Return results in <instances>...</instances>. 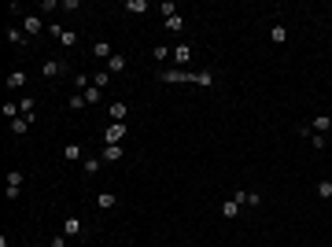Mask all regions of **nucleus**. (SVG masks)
Here are the masks:
<instances>
[{
  "label": "nucleus",
  "mask_w": 332,
  "mask_h": 247,
  "mask_svg": "<svg viewBox=\"0 0 332 247\" xmlns=\"http://www.w3.org/2000/svg\"><path fill=\"white\" fill-rule=\"evenodd\" d=\"M236 214H240V203H236V199L222 203V218H236Z\"/></svg>",
  "instance_id": "20"
},
{
  "label": "nucleus",
  "mask_w": 332,
  "mask_h": 247,
  "mask_svg": "<svg viewBox=\"0 0 332 247\" xmlns=\"http://www.w3.org/2000/svg\"><path fill=\"white\" fill-rule=\"evenodd\" d=\"M92 85H96V89H107V85H111V74H107V70H96V78H92Z\"/></svg>",
  "instance_id": "25"
},
{
  "label": "nucleus",
  "mask_w": 332,
  "mask_h": 247,
  "mask_svg": "<svg viewBox=\"0 0 332 247\" xmlns=\"http://www.w3.org/2000/svg\"><path fill=\"white\" fill-rule=\"evenodd\" d=\"M56 8H63L59 0H41V11H56Z\"/></svg>",
  "instance_id": "32"
},
{
  "label": "nucleus",
  "mask_w": 332,
  "mask_h": 247,
  "mask_svg": "<svg viewBox=\"0 0 332 247\" xmlns=\"http://www.w3.org/2000/svg\"><path fill=\"white\" fill-rule=\"evenodd\" d=\"M118 70H125V56L122 52H115V56L107 59V74H118Z\"/></svg>",
  "instance_id": "11"
},
{
  "label": "nucleus",
  "mask_w": 332,
  "mask_h": 247,
  "mask_svg": "<svg viewBox=\"0 0 332 247\" xmlns=\"http://www.w3.org/2000/svg\"><path fill=\"white\" fill-rule=\"evenodd\" d=\"M270 37H273V44H284V41H288V30H284L281 22H273V30H270Z\"/></svg>",
  "instance_id": "15"
},
{
  "label": "nucleus",
  "mask_w": 332,
  "mask_h": 247,
  "mask_svg": "<svg viewBox=\"0 0 332 247\" xmlns=\"http://www.w3.org/2000/svg\"><path fill=\"white\" fill-rule=\"evenodd\" d=\"M192 74H196V70H159V78H163V82H170V85L192 82Z\"/></svg>",
  "instance_id": "1"
},
{
  "label": "nucleus",
  "mask_w": 332,
  "mask_h": 247,
  "mask_svg": "<svg viewBox=\"0 0 332 247\" xmlns=\"http://www.w3.org/2000/svg\"><path fill=\"white\" fill-rule=\"evenodd\" d=\"M8 129L15 133V137H22V133H30V118H22V115H19L15 122H8Z\"/></svg>",
  "instance_id": "12"
},
{
  "label": "nucleus",
  "mask_w": 332,
  "mask_h": 247,
  "mask_svg": "<svg viewBox=\"0 0 332 247\" xmlns=\"http://www.w3.org/2000/svg\"><path fill=\"white\" fill-rule=\"evenodd\" d=\"M8 41L22 48V44H26V33H22V30H15V26H8Z\"/></svg>",
  "instance_id": "21"
},
{
  "label": "nucleus",
  "mask_w": 332,
  "mask_h": 247,
  "mask_svg": "<svg viewBox=\"0 0 332 247\" xmlns=\"http://www.w3.org/2000/svg\"><path fill=\"white\" fill-rule=\"evenodd\" d=\"M174 59L181 63V70H185V66H188V59H192V48H188V44H177V48H174Z\"/></svg>",
  "instance_id": "13"
},
{
  "label": "nucleus",
  "mask_w": 332,
  "mask_h": 247,
  "mask_svg": "<svg viewBox=\"0 0 332 247\" xmlns=\"http://www.w3.org/2000/svg\"><path fill=\"white\" fill-rule=\"evenodd\" d=\"M22 85H26V70H11V74H8V89L19 92Z\"/></svg>",
  "instance_id": "8"
},
{
  "label": "nucleus",
  "mask_w": 332,
  "mask_h": 247,
  "mask_svg": "<svg viewBox=\"0 0 332 247\" xmlns=\"http://www.w3.org/2000/svg\"><path fill=\"white\" fill-rule=\"evenodd\" d=\"M92 56H96V59H111V56H115L111 41H96V44H92Z\"/></svg>",
  "instance_id": "7"
},
{
  "label": "nucleus",
  "mask_w": 332,
  "mask_h": 247,
  "mask_svg": "<svg viewBox=\"0 0 332 247\" xmlns=\"http://www.w3.org/2000/svg\"><path fill=\"white\" fill-rule=\"evenodd\" d=\"M63 236H82V218H66L63 222Z\"/></svg>",
  "instance_id": "9"
},
{
  "label": "nucleus",
  "mask_w": 332,
  "mask_h": 247,
  "mask_svg": "<svg viewBox=\"0 0 332 247\" xmlns=\"http://www.w3.org/2000/svg\"><path fill=\"white\" fill-rule=\"evenodd\" d=\"M59 44L74 48V44H78V33H74V30H59Z\"/></svg>",
  "instance_id": "18"
},
{
  "label": "nucleus",
  "mask_w": 332,
  "mask_h": 247,
  "mask_svg": "<svg viewBox=\"0 0 332 247\" xmlns=\"http://www.w3.org/2000/svg\"><path fill=\"white\" fill-rule=\"evenodd\" d=\"M122 137H125V122H111L107 125V144H122Z\"/></svg>",
  "instance_id": "5"
},
{
  "label": "nucleus",
  "mask_w": 332,
  "mask_h": 247,
  "mask_svg": "<svg viewBox=\"0 0 332 247\" xmlns=\"http://www.w3.org/2000/svg\"><path fill=\"white\" fill-rule=\"evenodd\" d=\"M66 159H82V144H66Z\"/></svg>",
  "instance_id": "31"
},
{
  "label": "nucleus",
  "mask_w": 332,
  "mask_h": 247,
  "mask_svg": "<svg viewBox=\"0 0 332 247\" xmlns=\"http://www.w3.org/2000/svg\"><path fill=\"white\" fill-rule=\"evenodd\" d=\"M111 122H125V103H122V100L111 103Z\"/></svg>",
  "instance_id": "19"
},
{
  "label": "nucleus",
  "mask_w": 332,
  "mask_h": 247,
  "mask_svg": "<svg viewBox=\"0 0 332 247\" xmlns=\"http://www.w3.org/2000/svg\"><path fill=\"white\" fill-rule=\"evenodd\" d=\"M115 203H118V196H115V192H100V196H96V206H100V210H111Z\"/></svg>",
  "instance_id": "10"
},
{
  "label": "nucleus",
  "mask_w": 332,
  "mask_h": 247,
  "mask_svg": "<svg viewBox=\"0 0 332 247\" xmlns=\"http://www.w3.org/2000/svg\"><path fill=\"white\" fill-rule=\"evenodd\" d=\"M163 59H170V48H166V44H155V63H163Z\"/></svg>",
  "instance_id": "30"
},
{
  "label": "nucleus",
  "mask_w": 332,
  "mask_h": 247,
  "mask_svg": "<svg viewBox=\"0 0 332 247\" xmlns=\"http://www.w3.org/2000/svg\"><path fill=\"white\" fill-rule=\"evenodd\" d=\"M310 148H314V151L325 148V137H321V133H310Z\"/></svg>",
  "instance_id": "29"
},
{
  "label": "nucleus",
  "mask_w": 332,
  "mask_h": 247,
  "mask_svg": "<svg viewBox=\"0 0 332 247\" xmlns=\"http://www.w3.org/2000/svg\"><path fill=\"white\" fill-rule=\"evenodd\" d=\"M115 159H122V144H107L104 148V163H115Z\"/></svg>",
  "instance_id": "14"
},
{
  "label": "nucleus",
  "mask_w": 332,
  "mask_h": 247,
  "mask_svg": "<svg viewBox=\"0 0 332 247\" xmlns=\"http://www.w3.org/2000/svg\"><path fill=\"white\" fill-rule=\"evenodd\" d=\"M48 247H66V236H56V240H52Z\"/></svg>",
  "instance_id": "33"
},
{
  "label": "nucleus",
  "mask_w": 332,
  "mask_h": 247,
  "mask_svg": "<svg viewBox=\"0 0 332 247\" xmlns=\"http://www.w3.org/2000/svg\"><path fill=\"white\" fill-rule=\"evenodd\" d=\"M310 129H314V133H321V137H325V133L332 129V115H317L314 122H310Z\"/></svg>",
  "instance_id": "6"
},
{
  "label": "nucleus",
  "mask_w": 332,
  "mask_h": 247,
  "mask_svg": "<svg viewBox=\"0 0 332 247\" xmlns=\"http://www.w3.org/2000/svg\"><path fill=\"white\" fill-rule=\"evenodd\" d=\"M66 107H70V111H82V107H89V103H85V96H82V92H74V96L66 100Z\"/></svg>",
  "instance_id": "24"
},
{
  "label": "nucleus",
  "mask_w": 332,
  "mask_h": 247,
  "mask_svg": "<svg viewBox=\"0 0 332 247\" xmlns=\"http://www.w3.org/2000/svg\"><path fill=\"white\" fill-rule=\"evenodd\" d=\"M166 30H170V33H181V30H185V15H174V19H166Z\"/></svg>",
  "instance_id": "23"
},
{
  "label": "nucleus",
  "mask_w": 332,
  "mask_h": 247,
  "mask_svg": "<svg viewBox=\"0 0 332 247\" xmlns=\"http://www.w3.org/2000/svg\"><path fill=\"white\" fill-rule=\"evenodd\" d=\"M82 96H85V103H96V100L104 96V89H96V85H89V89H85Z\"/></svg>",
  "instance_id": "26"
},
{
  "label": "nucleus",
  "mask_w": 332,
  "mask_h": 247,
  "mask_svg": "<svg viewBox=\"0 0 332 247\" xmlns=\"http://www.w3.org/2000/svg\"><path fill=\"white\" fill-rule=\"evenodd\" d=\"M125 11H133V15H144V11H148V0H125Z\"/></svg>",
  "instance_id": "16"
},
{
  "label": "nucleus",
  "mask_w": 332,
  "mask_h": 247,
  "mask_svg": "<svg viewBox=\"0 0 332 247\" xmlns=\"http://www.w3.org/2000/svg\"><path fill=\"white\" fill-rule=\"evenodd\" d=\"M59 74H66L63 59H48V63H41V78H59Z\"/></svg>",
  "instance_id": "2"
},
{
  "label": "nucleus",
  "mask_w": 332,
  "mask_h": 247,
  "mask_svg": "<svg viewBox=\"0 0 332 247\" xmlns=\"http://www.w3.org/2000/svg\"><path fill=\"white\" fill-rule=\"evenodd\" d=\"M4 192H8V199H15L19 192H22V170H11L8 173V188H4Z\"/></svg>",
  "instance_id": "3"
},
{
  "label": "nucleus",
  "mask_w": 332,
  "mask_h": 247,
  "mask_svg": "<svg viewBox=\"0 0 332 247\" xmlns=\"http://www.w3.org/2000/svg\"><path fill=\"white\" fill-rule=\"evenodd\" d=\"M41 30H44L41 19H37V15H26V22H22V33H26V37H37Z\"/></svg>",
  "instance_id": "4"
},
{
  "label": "nucleus",
  "mask_w": 332,
  "mask_h": 247,
  "mask_svg": "<svg viewBox=\"0 0 332 247\" xmlns=\"http://www.w3.org/2000/svg\"><path fill=\"white\" fill-rule=\"evenodd\" d=\"M100 166H104V159H85V173H89V177H96Z\"/></svg>",
  "instance_id": "27"
},
{
  "label": "nucleus",
  "mask_w": 332,
  "mask_h": 247,
  "mask_svg": "<svg viewBox=\"0 0 332 247\" xmlns=\"http://www.w3.org/2000/svg\"><path fill=\"white\" fill-rule=\"evenodd\" d=\"M159 11H163V19H174V15H181L174 0H163V4H159Z\"/></svg>",
  "instance_id": "17"
},
{
  "label": "nucleus",
  "mask_w": 332,
  "mask_h": 247,
  "mask_svg": "<svg viewBox=\"0 0 332 247\" xmlns=\"http://www.w3.org/2000/svg\"><path fill=\"white\" fill-rule=\"evenodd\" d=\"M192 82H196V85H214V74H210V70H196Z\"/></svg>",
  "instance_id": "22"
},
{
  "label": "nucleus",
  "mask_w": 332,
  "mask_h": 247,
  "mask_svg": "<svg viewBox=\"0 0 332 247\" xmlns=\"http://www.w3.org/2000/svg\"><path fill=\"white\" fill-rule=\"evenodd\" d=\"M317 196H321V199H332V181H317Z\"/></svg>",
  "instance_id": "28"
}]
</instances>
